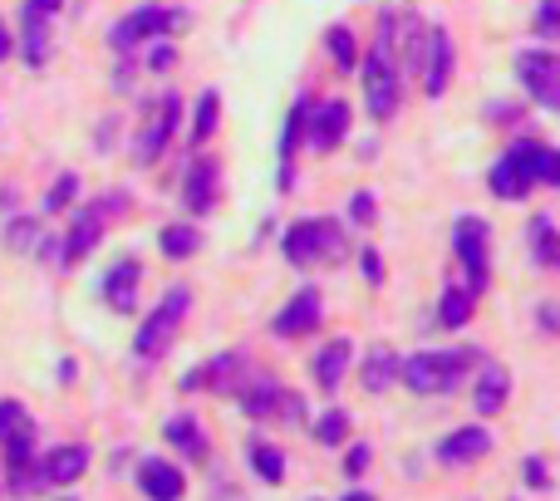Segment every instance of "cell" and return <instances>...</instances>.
<instances>
[{"mask_svg":"<svg viewBox=\"0 0 560 501\" xmlns=\"http://www.w3.org/2000/svg\"><path fill=\"white\" fill-rule=\"evenodd\" d=\"M462 369H467V354H457V349H423V354L398 364V384H408L413 393H452L462 384Z\"/></svg>","mask_w":560,"mask_h":501,"instance_id":"1","label":"cell"},{"mask_svg":"<svg viewBox=\"0 0 560 501\" xmlns=\"http://www.w3.org/2000/svg\"><path fill=\"white\" fill-rule=\"evenodd\" d=\"M403 74H398V64L389 55V30L379 25V40H374V50L364 55V104L374 118H393L398 113V84Z\"/></svg>","mask_w":560,"mask_h":501,"instance_id":"2","label":"cell"},{"mask_svg":"<svg viewBox=\"0 0 560 501\" xmlns=\"http://www.w3.org/2000/svg\"><path fill=\"white\" fill-rule=\"evenodd\" d=\"M285 261L295 266H320V261H344V231L330 217H315V222H295L285 231Z\"/></svg>","mask_w":560,"mask_h":501,"instance_id":"3","label":"cell"},{"mask_svg":"<svg viewBox=\"0 0 560 501\" xmlns=\"http://www.w3.org/2000/svg\"><path fill=\"white\" fill-rule=\"evenodd\" d=\"M187 310H192V290H187V285H172L168 295H163V305L138 325L133 354H138V359H158V354H168L172 334H177V325L187 320Z\"/></svg>","mask_w":560,"mask_h":501,"instance_id":"4","label":"cell"},{"mask_svg":"<svg viewBox=\"0 0 560 501\" xmlns=\"http://www.w3.org/2000/svg\"><path fill=\"white\" fill-rule=\"evenodd\" d=\"M177 118H182L177 94H158L153 109H148V118H143V128H138V138H133V163L153 167L163 153H168L172 133H177Z\"/></svg>","mask_w":560,"mask_h":501,"instance_id":"5","label":"cell"},{"mask_svg":"<svg viewBox=\"0 0 560 501\" xmlns=\"http://www.w3.org/2000/svg\"><path fill=\"white\" fill-rule=\"evenodd\" d=\"M452 246H457V261H462V271H467V295L477 300L482 290H487V251H492V226L482 222V217H462L457 231H452Z\"/></svg>","mask_w":560,"mask_h":501,"instance_id":"6","label":"cell"},{"mask_svg":"<svg viewBox=\"0 0 560 501\" xmlns=\"http://www.w3.org/2000/svg\"><path fill=\"white\" fill-rule=\"evenodd\" d=\"M541 148L546 143H516L511 153H506L502 163L492 167V177H487V187L506 197V202H516V197H526L536 182H541Z\"/></svg>","mask_w":560,"mask_h":501,"instance_id":"7","label":"cell"},{"mask_svg":"<svg viewBox=\"0 0 560 501\" xmlns=\"http://www.w3.org/2000/svg\"><path fill=\"white\" fill-rule=\"evenodd\" d=\"M516 79L526 84V94H531L541 109L560 113V55H551V50H526V55H516Z\"/></svg>","mask_w":560,"mask_h":501,"instance_id":"8","label":"cell"},{"mask_svg":"<svg viewBox=\"0 0 560 501\" xmlns=\"http://www.w3.org/2000/svg\"><path fill=\"white\" fill-rule=\"evenodd\" d=\"M182 25H187V15H182V10L138 5V10H128V15L113 25V45H118V50H133V45H143L148 35H158V30H182Z\"/></svg>","mask_w":560,"mask_h":501,"instance_id":"9","label":"cell"},{"mask_svg":"<svg viewBox=\"0 0 560 501\" xmlns=\"http://www.w3.org/2000/svg\"><path fill=\"white\" fill-rule=\"evenodd\" d=\"M246 379V359L241 354H217L207 359L202 369H192L182 379V389H217V393H236V384Z\"/></svg>","mask_w":560,"mask_h":501,"instance_id":"10","label":"cell"},{"mask_svg":"<svg viewBox=\"0 0 560 501\" xmlns=\"http://www.w3.org/2000/svg\"><path fill=\"white\" fill-rule=\"evenodd\" d=\"M305 133H310V143H315L320 153H330L335 143H344V133H349V104H344V99H325L320 109L310 104Z\"/></svg>","mask_w":560,"mask_h":501,"instance_id":"11","label":"cell"},{"mask_svg":"<svg viewBox=\"0 0 560 501\" xmlns=\"http://www.w3.org/2000/svg\"><path fill=\"white\" fill-rule=\"evenodd\" d=\"M452 35L448 30H428V50H423V89H428V99H443V89H448L452 79Z\"/></svg>","mask_w":560,"mask_h":501,"instance_id":"12","label":"cell"},{"mask_svg":"<svg viewBox=\"0 0 560 501\" xmlns=\"http://www.w3.org/2000/svg\"><path fill=\"white\" fill-rule=\"evenodd\" d=\"M315 325H320V290L305 285V290L290 295V305L276 315V334L280 339H300V334H310Z\"/></svg>","mask_w":560,"mask_h":501,"instance_id":"13","label":"cell"},{"mask_svg":"<svg viewBox=\"0 0 560 501\" xmlns=\"http://www.w3.org/2000/svg\"><path fill=\"white\" fill-rule=\"evenodd\" d=\"M138 487H143V497L148 501H177L187 492V482H182V472L163 462V457H148V462H138Z\"/></svg>","mask_w":560,"mask_h":501,"instance_id":"14","label":"cell"},{"mask_svg":"<svg viewBox=\"0 0 560 501\" xmlns=\"http://www.w3.org/2000/svg\"><path fill=\"white\" fill-rule=\"evenodd\" d=\"M236 398H241V413H251V418H271L280 403V384L271 374H261V369H246V379L236 384Z\"/></svg>","mask_w":560,"mask_h":501,"instance_id":"15","label":"cell"},{"mask_svg":"<svg viewBox=\"0 0 560 501\" xmlns=\"http://www.w3.org/2000/svg\"><path fill=\"white\" fill-rule=\"evenodd\" d=\"M487 452H492V433H487V428H457V433H448V438L438 443V462L467 467V462H477V457H487Z\"/></svg>","mask_w":560,"mask_h":501,"instance_id":"16","label":"cell"},{"mask_svg":"<svg viewBox=\"0 0 560 501\" xmlns=\"http://www.w3.org/2000/svg\"><path fill=\"white\" fill-rule=\"evenodd\" d=\"M84 467H89V447L84 443L55 447V452L40 462V482H50V487H69V482H79V477H84Z\"/></svg>","mask_w":560,"mask_h":501,"instance_id":"17","label":"cell"},{"mask_svg":"<svg viewBox=\"0 0 560 501\" xmlns=\"http://www.w3.org/2000/svg\"><path fill=\"white\" fill-rule=\"evenodd\" d=\"M104 236V207H84L74 226H69V241H64V261H84Z\"/></svg>","mask_w":560,"mask_h":501,"instance_id":"18","label":"cell"},{"mask_svg":"<svg viewBox=\"0 0 560 501\" xmlns=\"http://www.w3.org/2000/svg\"><path fill=\"white\" fill-rule=\"evenodd\" d=\"M506 398H511V374H506L502 364H487V369H482V384L472 393V408L492 418V413L506 408Z\"/></svg>","mask_w":560,"mask_h":501,"instance_id":"19","label":"cell"},{"mask_svg":"<svg viewBox=\"0 0 560 501\" xmlns=\"http://www.w3.org/2000/svg\"><path fill=\"white\" fill-rule=\"evenodd\" d=\"M138 280H143L138 261H118L109 276H104V295H109L113 310H133L138 305Z\"/></svg>","mask_w":560,"mask_h":501,"instance_id":"20","label":"cell"},{"mask_svg":"<svg viewBox=\"0 0 560 501\" xmlns=\"http://www.w3.org/2000/svg\"><path fill=\"white\" fill-rule=\"evenodd\" d=\"M217 202V163L212 158H197L187 172V207L192 212H207Z\"/></svg>","mask_w":560,"mask_h":501,"instance_id":"21","label":"cell"},{"mask_svg":"<svg viewBox=\"0 0 560 501\" xmlns=\"http://www.w3.org/2000/svg\"><path fill=\"white\" fill-rule=\"evenodd\" d=\"M344 369H349V339H330V344L315 354V384L335 393L339 379H344Z\"/></svg>","mask_w":560,"mask_h":501,"instance_id":"22","label":"cell"},{"mask_svg":"<svg viewBox=\"0 0 560 501\" xmlns=\"http://www.w3.org/2000/svg\"><path fill=\"white\" fill-rule=\"evenodd\" d=\"M163 433H168V443L177 447V452H187V457H197V462L207 457V438H202V428H197V418H192V413L168 418V428H163Z\"/></svg>","mask_w":560,"mask_h":501,"instance_id":"23","label":"cell"},{"mask_svg":"<svg viewBox=\"0 0 560 501\" xmlns=\"http://www.w3.org/2000/svg\"><path fill=\"white\" fill-rule=\"evenodd\" d=\"M158 246H163V256H168V261H187V256H197V251H202V231H197V226H187V222L163 226Z\"/></svg>","mask_w":560,"mask_h":501,"instance_id":"24","label":"cell"},{"mask_svg":"<svg viewBox=\"0 0 560 501\" xmlns=\"http://www.w3.org/2000/svg\"><path fill=\"white\" fill-rule=\"evenodd\" d=\"M393 379H398V359H393V349H374V354L364 359V389L384 393Z\"/></svg>","mask_w":560,"mask_h":501,"instance_id":"25","label":"cell"},{"mask_svg":"<svg viewBox=\"0 0 560 501\" xmlns=\"http://www.w3.org/2000/svg\"><path fill=\"white\" fill-rule=\"evenodd\" d=\"M50 55V20H40V15H25V59L40 69Z\"/></svg>","mask_w":560,"mask_h":501,"instance_id":"26","label":"cell"},{"mask_svg":"<svg viewBox=\"0 0 560 501\" xmlns=\"http://www.w3.org/2000/svg\"><path fill=\"white\" fill-rule=\"evenodd\" d=\"M531 246H536V261H541V266H560V236L546 217L531 222Z\"/></svg>","mask_w":560,"mask_h":501,"instance_id":"27","label":"cell"},{"mask_svg":"<svg viewBox=\"0 0 560 501\" xmlns=\"http://www.w3.org/2000/svg\"><path fill=\"white\" fill-rule=\"evenodd\" d=\"M438 320H443L448 330H462V325L472 320V295H467V290H448L443 305H438Z\"/></svg>","mask_w":560,"mask_h":501,"instance_id":"28","label":"cell"},{"mask_svg":"<svg viewBox=\"0 0 560 501\" xmlns=\"http://www.w3.org/2000/svg\"><path fill=\"white\" fill-rule=\"evenodd\" d=\"M305 123H310V99H295V109H290V118H285V143H280V158H285V163H290V153L300 148Z\"/></svg>","mask_w":560,"mask_h":501,"instance_id":"29","label":"cell"},{"mask_svg":"<svg viewBox=\"0 0 560 501\" xmlns=\"http://www.w3.org/2000/svg\"><path fill=\"white\" fill-rule=\"evenodd\" d=\"M217 123H222V99H217V89H207V94H202V104H197V128H192V143H207Z\"/></svg>","mask_w":560,"mask_h":501,"instance_id":"30","label":"cell"},{"mask_svg":"<svg viewBox=\"0 0 560 501\" xmlns=\"http://www.w3.org/2000/svg\"><path fill=\"white\" fill-rule=\"evenodd\" d=\"M251 467L261 472V482H280L285 477V457L271 443H251Z\"/></svg>","mask_w":560,"mask_h":501,"instance_id":"31","label":"cell"},{"mask_svg":"<svg viewBox=\"0 0 560 501\" xmlns=\"http://www.w3.org/2000/svg\"><path fill=\"white\" fill-rule=\"evenodd\" d=\"M315 438H320L325 447H339L344 438H349V418H344L339 408H330V413H325V418L315 423Z\"/></svg>","mask_w":560,"mask_h":501,"instance_id":"32","label":"cell"},{"mask_svg":"<svg viewBox=\"0 0 560 501\" xmlns=\"http://www.w3.org/2000/svg\"><path fill=\"white\" fill-rule=\"evenodd\" d=\"M325 50L335 55V64H339V69H354V64H359V59H354V35H349L344 25H335V30L325 35Z\"/></svg>","mask_w":560,"mask_h":501,"instance_id":"33","label":"cell"},{"mask_svg":"<svg viewBox=\"0 0 560 501\" xmlns=\"http://www.w3.org/2000/svg\"><path fill=\"white\" fill-rule=\"evenodd\" d=\"M25 423H30V413H25L15 398H5V403H0V443H5L10 433H20Z\"/></svg>","mask_w":560,"mask_h":501,"instance_id":"34","label":"cell"},{"mask_svg":"<svg viewBox=\"0 0 560 501\" xmlns=\"http://www.w3.org/2000/svg\"><path fill=\"white\" fill-rule=\"evenodd\" d=\"M74 192H79V177H74V172H64L55 187H50V197H45V212H59V207H69V202H74Z\"/></svg>","mask_w":560,"mask_h":501,"instance_id":"35","label":"cell"},{"mask_svg":"<svg viewBox=\"0 0 560 501\" xmlns=\"http://www.w3.org/2000/svg\"><path fill=\"white\" fill-rule=\"evenodd\" d=\"M536 30L551 35V40H560V0H541V10H536Z\"/></svg>","mask_w":560,"mask_h":501,"instance_id":"36","label":"cell"},{"mask_svg":"<svg viewBox=\"0 0 560 501\" xmlns=\"http://www.w3.org/2000/svg\"><path fill=\"white\" fill-rule=\"evenodd\" d=\"M349 222H359V226L374 222V192H354L349 197Z\"/></svg>","mask_w":560,"mask_h":501,"instance_id":"37","label":"cell"},{"mask_svg":"<svg viewBox=\"0 0 560 501\" xmlns=\"http://www.w3.org/2000/svg\"><path fill=\"white\" fill-rule=\"evenodd\" d=\"M276 413L285 418V423H300V418H305V398H300V393H285V389H280Z\"/></svg>","mask_w":560,"mask_h":501,"instance_id":"38","label":"cell"},{"mask_svg":"<svg viewBox=\"0 0 560 501\" xmlns=\"http://www.w3.org/2000/svg\"><path fill=\"white\" fill-rule=\"evenodd\" d=\"M541 182H546V187H560V153L556 148H541Z\"/></svg>","mask_w":560,"mask_h":501,"instance_id":"39","label":"cell"},{"mask_svg":"<svg viewBox=\"0 0 560 501\" xmlns=\"http://www.w3.org/2000/svg\"><path fill=\"white\" fill-rule=\"evenodd\" d=\"M25 15H40V20H50V15H59V0H25Z\"/></svg>","mask_w":560,"mask_h":501,"instance_id":"40","label":"cell"},{"mask_svg":"<svg viewBox=\"0 0 560 501\" xmlns=\"http://www.w3.org/2000/svg\"><path fill=\"white\" fill-rule=\"evenodd\" d=\"M35 241V222H15L10 226V246H30Z\"/></svg>","mask_w":560,"mask_h":501,"instance_id":"41","label":"cell"},{"mask_svg":"<svg viewBox=\"0 0 560 501\" xmlns=\"http://www.w3.org/2000/svg\"><path fill=\"white\" fill-rule=\"evenodd\" d=\"M148 69H158V74H163V69H172V50H168V45H153V55H148Z\"/></svg>","mask_w":560,"mask_h":501,"instance_id":"42","label":"cell"},{"mask_svg":"<svg viewBox=\"0 0 560 501\" xmlns=\"http://www.w3.org/2000/svg\"><path fill=\"white\" fill-rule=\"evenodd\" d=\"M364 276H369V280L384 276V261H379V251H364Z\"/></svg>","mask_w":560,"mask_h":501,"instance_id":"43","label":"cell"},{"mask_svg":"<svg viewBox=\"0 0 560 501\" xmlns=\"http://www.w3.org/2000/svg\"><path fill=\"white\" fill-rule=\"evenodd\" d=\"M364 467H369V447H354V452H349V472L359 477Z\"/></svg>","mask_w":560,"mask_h":501,"instance_id":"44","label":"cell"},{"mask_svg":"<svg viewBox=\"0 0 560 501\" xmlns=\"http://www.w3.org/2000/svg\"><path fill=\"white\" fill-rule=\"evenodd\" d=\"M526 482H531V487H546V467H541V462H526Z\"/></svg>","mask_w":560,"mask_h":501,"instance_id":"45","label":"cell"},{"mask_svg":"<svg viewBox=\"0 0 560 501\" xmlns=\"http://www.w3.org/2000/svg\"><path fill=\"white\" fill-rule=\"evenodd\" d=\"M0 59H10V30L0 25Z\"/></svg>","mask_w":560,"mask_h":501,"instance_id":"46","label":"cell"},{"mask_svg":"<svg viewBox=\"0 0 560 501\" xmlns=\"http://www.w3.org/2000/svg\"><path fill=\"white\" fill-rule=\"evenodd\" d=\"M541 320H546V330H560V310H546Z\"/></svg>","mask_w":560,"mask_h":501,"instance_id":"47","label":"cell"},{"mask_svg":"<svg viewBox=\"0 0 560 501\" xmlns=\"http://www.w3.org/2000/svg\"><path fill=\"white\" fill-rule=\"evenodd\" d=\"M344 501H374V497H369V492H349Z\"/></svg>","mask_w":560,"mask_h":501,"instance_id":"48","label":"cell"}]
</instances>
